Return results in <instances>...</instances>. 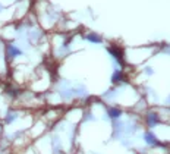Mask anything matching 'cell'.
<instances>
[{
  "label": "cell",
  "instance_id": "6da1fadb",
  "mask_svg": "<svg viewBox=\"0 0 170 154\" xmlns=\"http://www.w3.org/2000/svg\"><path fill=\"white\" fill-rule=\"evenodd\" d=\"M107 112H109V116H110V118H119V116L122 114V110L117 109V107H110Z\"/></svg>",
  "mask_w": 170,
  "mask_h": 154
}]
</instances>
